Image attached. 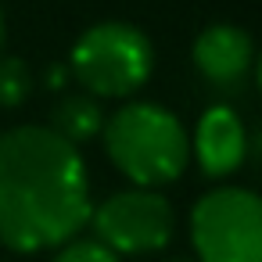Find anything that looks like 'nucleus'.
Listing matches in <instances>:
<instances>
[{
    "label": "nucleus",
    "instance_id": "f257e3e1",
    "mask_svg": "<svg viewBox=\"0 0 262 262\" xmlns=\"http://www.w3.org/2000/svg\"><path fill=\"white\" fill-rule=\"evenodd\" d=\"M90 180L76 144L51 126L0 133V244L47 251L69 244L90 223Z\"/></svg>",
    "mask_w": 262,
    "mask_h": 262
},
{
    "label": "nucleus",
    "instance_id": "f03ea898",
    "mask_svg": "<svg viewBox=\"0 0 262 262\" xmlns=\"http://www.w3.org/2000/svg\"><path fill=\"white\" fill-rule=\"evenodd\" d=\"M104 151L137 187H165L183 176L190 162V137L183 122L151 101H129L104 119Z\"/></svg>",
    "mask_w": 262,
    "mask_h": 262
},
{
    "label": "nucleus",
    "instance_id": "7ed1b4c3",
    "mask_svg": "<svg viewBox=\"0 0 262 262\" xmlns=\"http://www.w3.org/2000/svg\"><path fill=\"white\" fill-rule=\"evenodd\" d=\"M69 69L76 76V83L94 94L97 101L101 97H129L137 94L151 69H155V51H151V40L129 26V22H101V26H90L72 54H69Z\"/></svg>",
    "mask_w": 262,
    "mask_h": 262
},
{
    "label": "nucleus",
    "instance_id": "20e7f679",
    "mask_svg": "<svg viewBox=\"0 0 262 262\" xmlns=\"http://www.w3.org/2000/svg\"><path fill=\"white\" fill-rule=\"evenodd\" d=\"M198 262H262V194L215 187L190 212Z\"/></svg>",
    "mask_w": 262,
    "mask_h": 262
},
{
    "label": "nucleus",
    "instance_id": "39448f33",
    "mask_svg": "<svg viewBox=\"0 0 262 262\" xmlns=\"http://www.w3.org/2000/svg\"><path fill=\"white\" fill-rule=\"evenodd\" d=\"M90 226L94 241H101L115 255H147L172 241L176 212L155 187H129L104 198L90 212Z\"/></svg>",
    "mask_w": 262,
    "mask_h": 262
},
{
    "label": "nucleus",
    "instance_id": "423d86ee",
    "mask_svg": "<svg viewBox=\"0 0 262 262\" xmlns=\"http://www.w3.org/2000/svg\"><path fill=\"white\" fill-rule=\"evenodd\" d=\"M190 155L198 158L205 176H230L248 155V133L237 112L226 104L205 108V115L198 119L194 140H190Z\"/></svg>",
    "mask_w": 262,
    "mask_h": 262
},
{
    "label": "nucleus",
    "instance_id": "0eeeda50",
    "mask_svg": "<svg viewBox=\"0 0 262 262\" xmlns=\"http://www.w3.org/2000/svg\"><path fill=\"white\" fill-rule=\"evenodd\" d=\"M194 65L208 83L237 86V83H244V76L255 65L251 36L244 29H237V26H226V22L208 26L194 40Z\"/></svg>",
    "mask_w": 262,
    "mask_h": 262
},
{
    "label": "nucleus",
    "instance_id": "6e6552de",
    "mask_svg": "<svg viewBox=\"0 0 262 262\" xmlns=\"http://www.w3.org/2000/svg\"><path fill=\"white\" fill-rule=\"evenodd\" d=\"M51 129H54L58 137H65L69 144H86V140H94V137L104 129L101 101H97L94 94H65V97L54 104Z\"/></svg>",
    "mask_w": 262,
    "mask_h": 262
},
{
    "label": "nucleus",
    "instance_id": "1a4fd4ad",
    "mask_svg": "<svg viewBox=\"0 0 262 262\" xmlns=\"http://www.w3.org/2000/svg\"><path fill=\"white\" fill-rule=\"evenodd\" d=\"M33 90V76L22 58H0V108H18Z\"/></svg>",
    "mask_w": 262,
    "mask_h": 262
},
{
    "label": "nucleus",
    "instance_id": "9d476101",
    "mask_svg": "<svg viewBox=\"0 0 262 262\" xmlns=\"http://www.w3.org/2000/svg\"><path fill=\"white\" fill-rule=\"evenodd\" d=\"M54 262H119V255L94 237H72L69 244L58 248Z\"/></svg>",
    "mask_w": 262,
    "mask_h": 262
},
{
    "label": "nucleus",
    "instance_id": "9b49d317",
    "mask_svg": "<svg viewBox=\"0 0 262 262\" xmlns=\"http://www.w3.org/2000/svg\"><path fill=\"white\" fill-rule=\"evenodd\" d=\"M248 151H251V155L262 162V126H258V129H255V137L248 140Z\"/></svg>",
    "mask_w": 262,
    "mask_h": 262
},
{
    "label": "nucleus",
    "instance_id": "f8f14e48",
    "mask_svg": "<svg viewBox=\"0 0 262 262\" xmlns=\"http://www.w3.org/2000/svg\"><path fill=\"white\" fill-rule=\"evenodd\" d=\"M255 76H258V90H262V54L255 58Z\"/></svg>",
    "mask_w": 262,
    "mask_h": 262
},
{
    "label": "nucleus",
    "instance_id": "ddd939ff",
    "mask_svg": "<svg viewBox=\"0 0 262 262\" xmlns=\"http://www.w3.org/2000/svg\"><path fill=\"white\" fill-rule=\"evenodd\" d=\"M0 51H4V11H0Z\"/></svg>",
    "mask_w": 262,
    "mask_h": 262
},
{
    "label": "nucleus",
    "instance_id": "4468645a",
    "mask_svg": "<svg viewBox=\"0 0 262 262\" xmlns=\"http://www.w3.org/2000/svg\"><path fill=\"white\" fill-rule=\"evenodd\" d=\"M176 262H180V258H176Z\"/></svg>",
    "mask_w": 262,
    "mask_h": 262
}]
</instances>
